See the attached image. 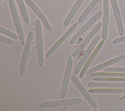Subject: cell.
I'll return each instance as SVG.
<instances>
[{
    "instance_id": "6da1fadb",
    "label": "cell",
    "mask_w": 125,
    "mask_h": 111,
    "mask_svg": "<svg viewBox=\"0 0 125 111\" xmlns=\"http://www.w3.org/2000/svg\"><path fill=\"white\" fill-rule=\"evenodd\" d=\"M35 28L36 31L38 60L39 66L42 67L43 66L44 63L43 45L42 25L40 20L39 19H36L35 21Z\"/></svg>"
},
{
    "instance_id": "7a4b0ae2",
    "label": "cell",
    "mask_w": 125,
    "mask_h": 111,
    "mask_svg": "<svg viewBox=\"0 0 125 111\" xmlns=\"http://www.w3.org/2000/svg\"><path fill=\"white\" fill-rule=\"evenodd\" d=\"M9 4L11 13L13 19L16 29L19 35V39L21 41V44L22 45H23L24 44V33L21 26V24L20 19L18 16V14L17 13V9L13 0H9Z\"/></svg>"
},
{
    "instance_id": "3957f363",
    "label": "cell",
    "mask_w": 125,
    "mask_h": 111,
    "mask_svg": "<svg viewBox=\"0 0 125 111\" xmlns=\"http://www.w3.org/2000/svg\"><path fill=\"white\" fill-rule=\"evenodd\" d=\"M82 102V100L79 98H72L69 99L56 100L52 101H48L42 102L40 104V106L42 108H48L52 107H57L60 106H70L76 104H78Z\"/></svg>"
},
{
    "instance_id": "277c9868",
    "label": "cell",
    "mask_w": 125,
    "mask_h": 111,
    "mask_svg": "<svg viewBox=\"0 0 125 111\" xmlns=\"http://www.w3.org/2000/svg\"><path fill=\"white\" fill-rule=\"evenodd\" d=\"M103 12L99 11L97 12L72 38L70 41L69 44H74L77 40L83 35L92 25H93L102 16Z\"/></svg>"
},
{
    "instance_id": "5b68a950",
    "label": "cell",
    "mask_w": 125,
    "mask_h": 111,
    "mask_svg": "<svg viewBox=\"0 0 125 111\" xmlns=\"http://www.w3.org/2000/svg\"><path fill=\"white\" fill-rule=\"evenodd\" d=\"M100 40V37L99 36H96L94 39L92 40V42L90 44V45L87 47V49L86 50L85 53L83 54V56H82L81 59L77 64V66L76 67L74 71V74L75 75H77L80 71L81 70L82 67L84 65V63H85L86 60L88 59L90 55L91 54L92 51L94 50V48L95 47L96 45L98 44L99 41Z\"/></svg>"
},
{
    "instance_id": "8992f818",
    "label": "cell",
    "mask_w": 125,
    "mask_h": 111,
    "mask_svg": "<svg viewBox=\"0 0 125 111\" xmlns=\"http://www.w3.org/2000/svg\"><path fill=\"white\" fill-rule=\"evenodd\" d=\"M33 36V31H30L27 35L24 50L23 51V54L22 55V58H21V63L20 65V73L21 74H23L25 70V67L27 64V61L29 51L31 47Z\"/></svg>"
},
{
    "instance_id": "52a82bcc",
    "label": "cell",
    "mask_w": 125,
    "mask_h": 111,
    "mask_svg": "<svg viewBox=\"0 0 125 111\" xmlns=\"http://www.w3.org/2000/svg\"><path fill=\"white\" fill-rule=\"evenodd\" d=\"M72 65L73 59L71 56H69L67 60L62 87L61 91V98L62 99H64L67 93L68 87L69 83V79L70 78V75L72 68Z\"/></svg>"
},
{
    "instance_id": "ba28073f",
    "label": "cell",
    "mask_w": 125,
    "mask_h": 111,
    "mask_svg": "<svg viewBox=\"0 0 125 111\" xmlns=\"http://www.w3.org/2000/svg\"><path fill=\"white\" fill-rule=\"evenodd\" d=\"M71 79L72 82L76 86V87L81 92V93L82 94L85 99L90 104V105L94 108H97L98 107L97 104L96 103L94 99L91 97L90 94L87 92L86 89L84 88L82 84V83L78 79V78L74 75H72L71 76Z\"/></svg>"
},
{
    "instance_id": "9c48e42d",
    "label": "cell",
    "mask_w": 125,
    "mask_h": 111,
    "mask_svg": "<svg viewBox=\"0 0 125 111\" xmlns=\"http://www.w3.org/2000/svg\"><path fill=\"white\" fill-rule=\"evenodd\" d=\"M112 8L113 9L114 18L119 35L121 36L124 35V28L122 22L119 8L116 0H110Z\"/></svg>"
},
{
    "instance_id": "30bf717a",
    "label": "cell",
    "mask_w": 125,
    "mask_h": 111,
    "mask_svg": "<svg viewBox=\"0 0 125 111\" xmlns=\"http://www.w3.org/2000/svg\"><path fill=\"white\" fill-rule=\"evenodd\" d=\"M102 25V23L101 22L98 23L96 26L91 30V31L88 34L85 39L83 41V42L78 46V47L75 49V50L72 53V55L73 57H75L78 56L83 50V49L85 47V46L88 44L89 41L92 39V38L94 36V35L99 31Z\"/></svg>"
},
{
    "instance_id": "8fae6325",
    "label": "cell",
    "mask_w": 125,
    "mask_h": 111,
    "mask_svg": "<svg viewBox=\"0 0 125 111\" xmlns=\"http://www.w3.org/2000/svg\"><path fill=\"white\" fill-rule=\"evenodd\" d=\"M103 18L102 23V38L104 40L106 39L108 31L109 19V3L108 0H103Z\"/></svg>"
},
{
    "instance_id": "7c38bea8",
    "label": "cell",
    "mask_w": 125,
    "mask_h": 111,
    "mask_svg": "<svg viewBox=\"0 0 125 111\" xmlns=\"http://www.w3.org/2000/svg\"><path fill=\"white\" fill-rule=\"evenodd\" d=\"M26 4L30 7V8L33 11L35 14L37 15V16L39 18V19L42 21L43 25L45 27V28L49 31H51L52 29V26L50 24L49 22L43 15L42 13L38 8V7L34 3V2L32 0H24Z\"/></svg>"
},
{
    "instance_id": "4fadbf2b",
    "label": "cell",
    "mask_w": 125,
    "mask_h": 111,
    "mask_svg": "<svg viewBox=\"0 0 125 111\" xmlns=\"http://www.w3.org/2000/svg\"><path fill=\"white\" fill-rule=\"evenodd\" d=\"M78 22L74 23L65 32V33L55 43V44L50 48L45 55V57H49L57 48L67 38V37L72 33V32L76 29L78 25Z\"/></svg>"
},
{
    "instance_id": "5bb4252c",
    "label": "cell",
    "mask_w": 125,
    "mask_h": 111,
    "mask_svg": "<svg viewBox=\"0 0 125 111\" xmlns=\"http://www.w3.org/2000/svg\"><path fill=\"white\" fill-rule=\"evenodd\" d=\"M125 59V55H122L119 56H118L116 58H114L112 59H111L110 60H108L104 63H103L101 64H100L96 67H94L90 69H89L86 72V74H89L91 73H92L93 72H96L98 70H100L103 68H105V67H107L108 66H111L113 64H116L117 63H118L123 60Z\"/></svg>"
},
{
    "instance_id": "9a60e30c",
    "label": "cell",
    "mask_w": 125,
    "mask_h": 111,
    "mask_svg": "<svg viewBox=\"0 0 125 111\" xmlns=\"http://www.w3.org/2000/svg\"><path fill=\"white\" fill-rule=\"evenodd\" d=\"M104 44V41L103 40L99 43V44L97 46V47H96V48L95 49V50H94L93 53L90 56V57L88 59V60L86 62L84 66H83V68H82V70H81V71L80 73V75H79L80 78H82L84 76V74L86 73V71L87 69H88V68L89 67L90 65L91 64V62L93 61V60H94V59L95 58V57H96L97 54L98 53L99 51L102 48Z\"/></svg>"
},
{
    "instance_id": "2e32d148",
    "label": "cell",
    "mask_w": 125,
    "mask_h": 111,
    "mask_svg": "<svg viewBox=\"0 0 125 111\" xmlns=\"http://www.w3.org/2000/svg\"><path fill=\"white\" fill-rule=\"evenodd\" d=\"M87 85L90 88H125V82H90Z\"/></svg>"
},
{
    "instance_id": "e0dca14e",
    "label": "cell",
    "mask_w": 125,
    "mask_h": 111,
    "mask_svg": "<svg viewBox=\"0 0 125 111\" xmlns=\"http://www.w3.org/2000/svg\"><path fill=\"white\" fill-rule=\"evenodd\" d=\"M84 0H77L71 8V10L69 12L68 15L66 17L64 22H63V26L64 27L67 26L70 23V22L73 18L74 16L76 14L77 10L80 7V5L82 3Z\"/></svg>"
},
{
    "instance_id": "ac0fdd59",
    "label": "cell",
    "mask_w": 125,
    "mask_h": 111,
    "mask_svg": "<svg viewBox=\"0 0 125 111\" xmlns=\"http://www.w3.org/2000/svg\"><path fill=\"white\" fill-rule=\"evenodd\" d=\"M89 93H125V89L124 88H100L91 89L88 90Z\"/></svg>"
},
{
    "instance_id": "d6986e66",
    "label": "cell",
    "mask_w": 125,
    "mask_h": 111,
    "mask_svg": "<svg viewBox=\"0 0 125 111\" xmlns=\"http://www.w3.org/2000/svg\"><path fill=\"white\" fill-rule=\"evenodd\" d=\"M100 0H92L91 1V2L88 4L87 7L79 17L77 21L78 23H82L85 20V19L87 17V16L89 14V13L97 5V4H98Z\"/></svg>"
},
{
    "instance_id": "ffe728a7",
    "label": "cell",
    "mask_w": 125,
    "mask_h": 111,
    "mask_svg": "<svg viewBox=\"0 0 125 111\" xmlns=\"http://www.w3.org/2000/svg\"><path fill=\"white\" fill-rule=\"evenodd\" d=\"M93 77H125V73L119 72H93L90 74Z\"/></svg>"
},
{
    "instance_id": "44dd1931",
    "label": "cell",
    "mask_w": 125,
    "mask_h": 111,
    "mask_svg": "<svg viewBox=\"0 0 125 111\" xmlns=\"http://www.w3.org/2000/svg\"><path fill=\"white\" fill-rule=\"evenodd\" d=\"M16 1L24 22L25 23H28L29 22V18L23 2V0H16Z\"/></svg>"
},
{
    "instance_id": "7402d4cb",
    "label": "cell",
    "mask_w": 125,
    "mask_h": 111,
    "mask_svg": "<svg viewBox=\"0 0 125 111\" xmlns=\"http://www.w3.org/2000/svg\"><path fill=\"white\" fill-rule=\"evenodd\" d=\"M94 81L106 82H125V77H95L92 79Z\"/></svg>"
},
{
    "instance_id": "603a6c76",
    "label": "cell",
    "mask_w": 125,
    "mask_h": 111,
    "mask_svg": "<svg viewBox=\"0 0 125 111\" xmlns=\"http://www.w3.org/2000/svg\"><path fill=\"white\" fill-rule=\"evenodd\" d=\"M0 32L1 33H2L11 38H13L14 39H18V36L15 34L14 33L2 27V26L0 27Z\"/></svg>"
},
{
    "instance_id": "cb8c5ba5",
    "label": "cell",
    "mask_w": 125,
    "mask_h": 111,
    "mask_svg": "<svg viewBox=\"0 0 125 111\" xmlns=\"http://www.w3.org/2000/svg\"><path fill=\"white\" fill-rule=\"evenodd\" d=\"M105 72H125V67H107L104 69Z\"/></svg>"
},
{
    "instance_id": "d4e9b609",
    "label": "cell",
    "mask_w": 125,
    "mask_h": 111,
    "mask_svg": "<svg viewBox=\"0 0 125 111\" xmlns=\"http://www.w3.org/2000/svg\"><path fill=\"white\" fill-rule=\"evenodd\" d=\"M0 41L1 42H3V43H6L8 44H13V41L12 40H11L10 39L7 38L6 37H5L4 36H2V35H0Z\"/></svg>"
},
{
    "instance_id": "484cf974",
    "label": "cell",
    "mask_w": 125,
    "mask_h": 111,
    "mask_svg": "<svg viewBox=\"0 0 125 111\" xmlns=\"http://www.w3.org/2000/svg\"><path fill=\"white\" fill-rule=\"evenodd\" d=\"M125 41V35L121 36V37L118 38L113 41V44H117Z\"/></svg>"
},
{
    "instance_id": "4316f807",
    "label": "cell",
    "mask_w": 125,
    "mask_h": 111,
    "mask_svg": "<svg viewBox=\"0 0 125 111\" xmlns=\"http://www.w3.org/2000/svg\"><path fill=\"white\" fill-rule=\"evenodd\" d=\"M2 0H0V2H1V1H2Z\"/></svg>"
},
{
    "instance_id": "83f0119b",
    "label": "cell",
    "mask_w": 125,
    "mask_h": 111,
    "mask_svg": "<svg viewBox=\"0 0 125 111\" xmlns=\"http://www.w3.org/2000/svg\"><path fill=\"white\" fill-rule=\"evenodd\" d=\"M123 0L124 1H125V0Z\"/></svg>"
}]
</instances>
